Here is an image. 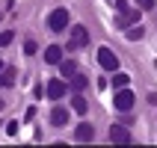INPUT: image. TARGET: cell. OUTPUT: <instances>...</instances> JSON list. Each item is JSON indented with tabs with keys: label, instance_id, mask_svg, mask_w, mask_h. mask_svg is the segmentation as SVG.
I'll return each mask as SVG.
<instances>
[{
	"label": "cell",
	"instance_id": "8992f818",
	"mask_svg": "<svg viewBox=\"0 0 157 148\" xmlns=\"http://www.w3.org/2000/svg\"><path fill=\"white\" fill-rule=\"evenodd\" d=\"M133 24H140V12H136V9H124V12H119L116 27H133Z\"/></svg>",
	"mask_w": 157,
	"mask_h": 148
},
{
	"label": "cell",
	"instance_id": "484cf974",
	"mask_svg": "<svg viewBox=\"0 0 157 148\" xmlns=\"http://www.w3.org/2000/svg\"><path fill=\"white\" fill-rule=\"evenodd\" d=\"M0 18H3V12H0Z\"/></svg>",
	"mask_w": 157,
	"mask_h": 148
},
{
	"label": "cell",
	"instance_id": "3957f363",
	"mask_svg": "<svg viewBox=\"0 0 157 148\" xmlns=\"http://www.w3.org/2000/svg\"><path fill=\"white\" fill-rule=\"evenodd\" d=\"M133 101H136V98H133V92H128V86L119 89V92L113 95V107H116V110H122V113H128V110H131Z\"/></svg>",
	"mask_w": 157,
	"mask_h": 148
},
{
	"label": "cell",
	"instance_id": "7a4b0ae2",
	"mask_svg": "<svg viewBox=\"0 0 157 148\" xmlns=\"http://www.w3.org/2000/svg\"><path fill=\"white\" fill-rule=\"evenodd\" d=\"M89 44V30L86 27H71V39L65 44V51H77V47H86Z\"/></svg>",
	"mask_w": 157,
	"mask_h": 148
},
{
	"label": "cell",
	"instance_id": "ffe728a7",
	"mask_svg": "<svg viewBox=\"0 0 157 148\" xmlns=\"http://www.w3.org/2000/svg\"><path fill=\"white\" fill-rule=\"evenodd\" d=\"M24 119L30 122V119H36V107H27V113H24Z\"/></svg>",
	"mask_w": 157,
	"mask_h": 148
},
{
	"label": "cell",
	"instance_id": "52a82bcc",
	"mask_svg": "<svg viewBox=\"0 0 157 148\" xmlns=\"http://www.w3.org/2000/svg\"><path fill=\"white\" fill-rule=\"evenodd\" d=\"M65 89H68V86H65V80H59V77L51 80V83H48V98H51V101H59V98L65 95Z\"/></svg>",
	"mask_w": 157,
	"mask_h": 148
},
{
	"label": "cell",
	"instance_id": "44dd1931",
	"mask_svg": "<svg viewBox=\"0 0 157 148\" xmlns=\"http://www.w3.org/2000/svg\"><path fill=\"white\" fill-rule=\"evenodd\" d=\"M136 3H140L142 9H151V6H154V0H136Z\"/></svg>",
	"mask_w": 157,
	"mask_h": 148
},
{
	"label": "cell",
	"instance_id": "9a60e30c",
	"mask_svg": "<svg viewBox=\"0 0 157 148\" xmlns=\"http://www.w3.org/2000/svg\"><path fill=\"white\" fill-rule=\"evenodd\" d=\"M128 80H131V77H128L124 71H116V74H113V86L116 89H124V86H128Z\"/></svg>",
	"mask_w": 157,
	"mask_h": 148
},
{
	"label": "cell",
	"instance_id": "ac0fdd59",
	"mask_svg": "<svg viewBox=\"0 0 157 148\" xmlns=\"http://www.w3.org/2000/svg\"><path fill=\"white\" fill-rule=\"evenodd\" d=\"M6 133H9V136H15V133H18V122H6Z\"/></svg>",
	"mask_w": 157,
	"mask_h": 148
},
{
	"label": "cell",
	"instance_id": "30bf717a",
	"mask_svg": "<svg viewBox=\"0 0 157 148\" xmlns=\"http://www.w3.org/2000/svg\"><path fill=\"white\" fill-rule=\"evenodd\" d=\"M74 136H77L80 142H89L92 136H95V127H92L89 122H80V124H77V131H74Z\"/></svg>",
	"mask_w": 157,
	"mask_h": 148
},
{
	"label": "cell",
	"instance_id": "7402d4cb",
	"mask_svg": "<svg viewBox=\"0 0 157 148\" xmlns=\"http://www.w3.org/2000/svg\"><path fill=\"white\" fill-rule=\"evenodd\" d=\"M116 9H119V12H124V9H131V6H128L124 0H116Z\"/></svg>",
	"mask_w": 157,
	"mask_h": 148
},
{
	"label": "cell",
	"instance_id": "6da1fadb",
	"mask_svg": "<svg viewBox=\"0 0 157 148\" xmlns=\"http://www.w3.org/2000/svg\"><path fill=\"white\" fill-rule=\"evenodd\" d=\"M65 27H68V9H53L48 15V30L51 33H62Z\"/></svg>",
	"mask_w": 157,
	"mask_h": 148
},
{
	"label": "cell",
	"instance_id": "8fae6325",
	"mask_svg": "<svg viewBox=\"0 0 157 148\" xmlns=\"http://www.w3.org/2000/svg\"><path fill=\"white\" fill-rule=\"evenodd\" d=\"M59 71H62V77H74V74H77V62H74V59L59 62Z\"/></svg>",
	"mask_w": 157,
	"mask_h": 148
},
{
	"label": "cell",
	"instance_id": "5b68a950",
	"mask_svg": "<svg viewBox=\"0 0 157 148\" xmlns=\"http://www.w3.org/2000/svg\"><path fill=\"white\" fill-rule=\"evenodd\" d=\"M110 139L128 145V142H131V131H128V124H110Z\"/></svg>",
	"mask_w": 157,
	"mask_h": 148
},
{
	"label": "cell",
	"instance_id": "5bb4252c",
	"mask_svg": "<svg viewBox=\"0 0 157 148\" xmlns=\"http://www.w3.org/2000/svg\"><path fill=\"white\" fill-rule=\"evenodd\" d=\"M86 83H89V77H83V74H74V77H71V89H74V92H83Z\"/></svg>",
	"mask_w": 157,
	"mask_h": 148
},
{
	"label": "cell",
	"instance_id": "603a6c76",
	"mask_svg": "<svg viewBox=\"0 0 157 148\" xmlns=\"http://www.w3.org/2000/svg\"><path fill=\"white\" fill-rule=\"evenodd\" d=\"M148 104H151V107H157V92H151V95H148Z\"/></svg>",
	"mask_w": 157,
	"mask_h": 148
},
{
	"label": "cell",
	"instance_id": "d4e9b609",
	"mask_svg": "<svg viewBox=\"0 0 157 148\" xmlns=\"http://www.w3.org/2000/svg\"><path fill=\"white\" fill-rule=\"evenodd\" d=\"M0 71H3V62H0Z\"/></svg>",
	"mask_w": 157,
	"mask_h": 148
},
{
	"label": "cell",
	"instance_id": "277c9868",
	"mask_svg": "<svg viewBox=\"0 0 157 148\" xmlns=\"http://www.w3.org/2000/svg\"><path fill=\"white\" fill-rule=\"evenodd\" d=\"M98 62H101V68H107V71L119 68V56H116L110 47H101V51H98Z\"/></svg>",
	"mask_w": 157,
	"mask_h": 148
},
{
	"label": "cell",
	"instance_id": "e0dca14e",
	"mask_svg": "<svg viewBox=\"0 0 157 148\" xmlns=\"http://www.w3.org/2000/svg\"><path fill=\"white\" fill-rule=\"evenodd\" d=\"M12 39H15V33H12V30H3V33H0V47H6Z\"/></svg>",
	"mask_w": 157,
	"mask_h": 148
},
{
	"label": "cell",
	"instance_id": "7c38bea8",
	"mask_svg": "<svg viewBox=\"0 0 157 148\" xmlns=\"http://www.w3.org/2000/svg\"><path fill=\"white\" fill-rule=\"evenodd\" d=\"M86 107H89V104H86V98L80 95V92L71 98V110H74V113H80V116H83V113H86Z\"/></svg>",
	"mask_w": 157,
	"mask_h": 148
},
{
	"label": "cell",
	"instance_id": "2e32d148",
	"mask_svg": "<svg viewBox=\"0 0 157 148\" xmlns=\"http://www.w3.org/2000/svg\"><path fill=\"white\" fill-rule=\"evenodd\" d=\"M142 36H145V30H142V27H140V24H133V27H131V30H128V39H131V42H140Z\"/></svg>",
	"mask_w": 157,
	"mask_h": 148
},
{
	"label": "cell",
	"instance_id": "4fadbf2b",
	"mask_svg": "<svg viewBox=\"0 0 157 148\" xmlns=\"http://www.w3.org/2000/svg\"><path fill=\"white\" fill-rule=\"evenodd\" d=\"M15 74H18L15 68H3L0 71V86H12L15 83Z\"/></svg>",
	"mask_w": 157,
	"mask_h": 148
},
{
	"label": "cell",
	"instance_id": "ba28073f",
	"mask_svg": "<svg viewBox=\"0 0 157 148\" xmlns=\"http://www.w3.org/2000/svg\"><path fill=\"white\" fill-rule=\"evenodd\" d=\"M51 124H53V127H62V124H68V110H65V107H53V113H51Z\"/></svg>",
	"mask_w": 157,
	"mask_h": 148
},
{
	"label": "cell",
	"instance_id": "9c48e42d",
	"mask_svg": "<svg viewBox=\"0 0 157 148\" xmlns=\"http://www.w3.org/2000/svg\"><path fill=\"white\" fill-rule=\"evenodd\" d=\"M44 62H51V65H59V62H62V47H59V44L44 47Z\"/></svg>",
	"mask_w": 157,
	"mask_h": 148
},
{
	"label": "cell",
	"instance_id": "d6986e66",
	"mask_svg": "<svg viewBox=\"0 0 157 148\" xmlns=\"http://www.w3.org/2000/svg\"><path fill=\"white\" fill-rule=\"evenodd\" d=\"M36 51H39V47H36V42H27V44H24V53H36Z\"/></svg>",
	"mask_w": 157,
	"mask_h": 148
},
{
	"label": "cell",
	"instance_id": "cb8c5ba5",
	"mask_svg": "<svg viewBox=\"0 0 157 148\" xmlns=\"http://www.w3.org/2000/svg\"><path fill=\"white\" fill-rule=\"evenodd\" d=\"M3 104H6V101H0V110H3Z\"/></svg>",
	"mask_w": 157,
	"mask_h": 148
}]
</instances>
